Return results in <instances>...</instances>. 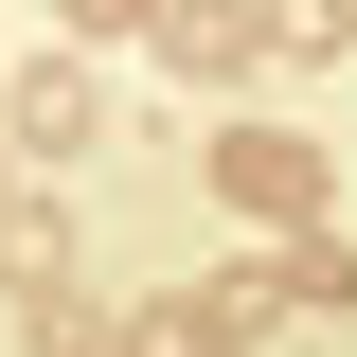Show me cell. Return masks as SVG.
<instances>
[{"label": "cell", "mask_w": 357, "mask_h": 357, "mask_svg": "<svg viewBox=\"0 0 357 357\" xmlns=\"http://www.w3.org/2000/svg\"><path fill=\"white\" fill-rule=\"evenodd\" d=\"M215 197H250V215H321V143H286V126H232V143H215Z\"/></svg>", "instance_id": "cell-1"}, {"label": "cell", "mask_w": 357, "mask_h": 357, "mask_svg": "<svg viewBox=\"0 0 357 357\" xmlns=\"http://www.w3.org/2000/svg\"><path fill=\"white\" fill-rule=\"evenodd\" d=\"M250 0H161V72H250Z\"/></svg>", "instance_id": "cell-2"}, {"label": "cell", "mask_w": 357, "mask_h": 357, "mask_svg": "<svg viewBox=\"0 0 357 357\" xmlns=\"http://www.w3.org/2000/svg\"><path fill=\"white\" fill-rule=\"evenodd\" d=\"M89 126H107V89H89V72H18V143H36V161H72Z\"/></svg>", "instance_id": "cell-3"}, {"label": "cell", "mask_w": 357, "mask_h": 357, "mask_svg": "<svg viewBox=\"0 0 357 357\" xmlns=\"http://www.w3.org/2000/svg\"><path fill=\"white\" fill-rule=\"evenodd\" d=\"M72 18H161V0H72Z\"/></svg>", "instance_id": "cell-4"}, {"label": "cell", "mask_w": 357, "mask_h": 357, "mask_svg": "<svg viewBox=\"0 0 357 357\" xmlns=\"http://www.w3.org/2000/svg\"><path fill=\"white\" fill-rule=\"evenodd\" d=\"M321 18H340V0H321Z\"/></svg>", "instance_id": "cell-5"}]
</instances>
